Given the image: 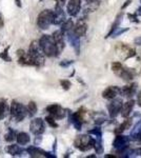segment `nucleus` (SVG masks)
<instances>
[{"instance_id":"obj_1","label":"nucleus","mask_w":141,"mask_h":158,"mask_svg":"<svg viewBox=\"0 0 141 158\" xmlns=\"http://www.w3.org/2000/svg\"><path fill=\"white\" fill-rule=\"evenodd\" d=\"M38 41H39V45L41 48V51L43 52L44 56H48V57H57L59 55L55 41H54L52 36H50V35H42V37Z\"/></svg>"},{"instance_id":"obj_2","label":"nucleus","mask_w":141,"mask_h":158,"mask_svg":"<svg viewBox=\"0 0 141 158\" xmlns=\"http://www.w3.org/2000/svg\"><path fill=\"white\" fill-rule=\"evenodd\" d=\"M32 58L34 67H42L44 64V54L41 51V48L39 45V41L34 40L30 45L29 52H27Z\"/></svg>"},{"instance_id":"obj_3","label":"nucleus","mask_w":141,"mask_h":158,"mask_svg":"<svg viewBox=\"0 0 141 158\" xmlns=\"http://www.w3.org/2000/svg\"><path fill=\"white\" fill-rule=\"evenodd\" d=\"M95 143V138L88 134L78 135L74 140V147L81 152H88L93 149Z\"/></svg>"},{"instance_id":"obj_4","label":"nucleus","mask_w":141,"mask_h":158,"mask_svg":"<svg viewBox=\"0 0 141 158\" xmlns=\"http://www.w3.org/2000/svg\"><path fill=\"white\" fill-rule=\"evenodd\" d=\"M10 114L13 118L16 119V121H22L27 116V106L16 100H13L10 106Z\"/></svg>"},{"instance_id":"obj_5","label":"nucleus","mask_w":141,"mask_h":158,"mask_svg":"<svg viewBox=\"0 0 141 158\" xmlns=\"http://www.w3.org/2000/svg\"><path fill=\"white\" fill-rule=\"evenodd\" d=\"M53 24V11L43 10L37 17V25L41 30H48Z\"/></svg>"},{"instance_id":"obj_6","label":"nucleus","mask_w":141,"mask_h":158,"mask_svg":"<svg viewBox=\"0 0 141 158\" xmlns=\"http://www.w3.org/2000/svg\"><path fill=\"white\" fill-rule=\"evenodd\" d=\"M122 104H123V101L120 98H116L112 99V101L107 104V110H109V114L111 118H115L120 114V111H121Z\"/></svg>"},{"instance_id":"obj_7","label":"nucleus","mask_w":141,"mask_h":158,"mask_svg":"<svg viewBox=\"0 0 141 158\" xmlns=\"http://www.w3.org/2000/svg\"><path fill=\"white\" fill-rule=\"evenodd\" d=\"M30 131L36 136H40L44 133L45 124L42 118H34L30 123Z\"/></svg>"},{"instance_id":"obj_8","label":"nucleus","mask_w":141,"mask_h":158,"mask_svg":"<svg viewBox=\"0 0 141 158\" xmlns=\"http://www.w3.org/2000/svg\"><path fill=\"white\" fill-rule=\"evenodd\" d=\"M47 112L55 119H62L66 116V110H64L59 104H50L47 108Z\"/></svg>"},{"instance_id":"obj_9","label":"nucleus","mask_w":141,"mask_h":158,"mask_svg":"<svg viewBox=\"0 0 141 158\" xmlns=\"http://www.w3.org/2000/svg\"><path fill=\"white\" fill-rule=\"evenodd\" d=\"M54 41H55V44H56V48H57V51H58V54H60L65 48V41H64V35L63 33L61 32L60 30L58 31H55L52 35Z\"/></svg>"},{"instance_id":"obj_10","label":"nucleus","mask_w":141,"mask_h":158,"mask_svg":"<svg viewBox=\"0 0 141 158\" xmlns=\"http://www.w3.org/2000/svg\"><path fill=\"white\" fill-rule=\"evenodd\" d=\"M130 140L131 138L129 136H124L122 134H117V136L115 137L114 139V142H113V147L117 150H121V149H124V148L129 147V143H130Z\"/></svg>"},{"instance_id":"obj_11","label":"nucleus","mask_w":141,"mask_h":158,"mask_svg":"<svg viewBox=\"0 0 141 158\" xmlns=\"http://www.w3.org/2000/svg\"><path fill=\"white\" fill-rule=\"evenodd\" d=\"M66 20L65 13L63 11L62 6H59L56 4L55 10L53 11V24L59 25Z\"/></svg>"},{"instance_id":"obj_12","label":"nucleus","mask_w":141,"mask_h":158,"mask_svg":"<svg viewBox=\"0 0 141 158\" xmlns=\"http://www.w3.org/2000/svg\"><path fill=\"white\" fill-rule=\"evenodd\" d=\"M81 10V0H68L66 11L68 14L72 17H75Z\"/></svg>"},{"instance_id":"obj_13","label":"nucleus","mask_w":141,"mask_h":158,"mask_svg":"<svg viewBox=\"0 0 141 158\" xmlns=\"http://www.w3.org/2000/svg\"><path fill=\"white\" fill-rule=\"evenodd\" d=\"M73 32H74V34L78 37L85 36L86 32H88V24H86L85 20H84L83 18L79 19L78 21H77V23L74 24Z\"/></svg>"},{"instance_id":"obj_14","label":"nucleus","mask_w":141,"mask_h":158,"mask_svg":"<svg viewBox=\"0 0 141 158\" xmlns=\"http://www.w3.org/2000/svg\"><path fill=\"white\" fill-rule=\"evenodd\" d=\"M120 94V88L116 85H112L106 88V90L102 92V97L104 99H107V100H112L115 97H117V95Z\"/></svg>"},{"instance_id":"obj_15","label":"nucleus","mask_w":141,"mask_h":158,"mask_svg":"<svg viewBox=\"0 0 141 158\" xmlns=\"http://www.w3.org/2000/svg\"><path fill=\"white\" fill-rule=\"evenodd\" d=\"M17 55H18V62L22 65H34L33 64L32 58L29 53L24 52L23 50H18L17 51Z\"/></svg>"},{"instance_id":"obj_16","label":"nucleus","mask_w":141,"mask_h":158,"mask_svg":"<svg viewBox=\"0 0 141 158\" xmlns=\"http://www.w3.org/2000/svg\"><path fill=\"white\" fill-rule=\"evenodd\" d=\"M27 152L30 154L31 157H56L55 155H50V153H47L42 150H40L37 147H30L27 149Z\"/></svg>"},{"instance_id":"obj_17","label":"nucleus","mask_w":141,"mask_h":158,"mask_svg":"<svg viewBox=\"0 0 141 158\" xmlns=\"http://www.w3.org/2000/svg\"><path fill=\"white\" fill-rule=\"evenodd\" d=\"M136 91H137V85L136 83H132L130 85H124L123 88H120V94L129 99L135 95Z\"/></svg>"},{"instance_id":"obj_18","label":"nucleus","mask_w":141,"mask_h":158,"mask_svg":"<svg viewBox=\"0 0 141 158\" xmlns=\"http://www.w3.org/2000/svg\"><path fill=\"white\" fill-rule=\"evenodd\" d=\"M135 106V100L133 99H129L126 102H124L122 104V108H121V111H120V114L123 118H127L130 116V114L132 113L133 109Z\"/></svg>"},{"instance_id":"obj_19","label":"nucleus","mask_w":141,"mask_h":158,"mask_svg":"<svg viewBox=\"0 0 141 158\" xmlns=\"http://www.w3.org/2000/svg\"><path fill=\"white\" fill-rule=\"evenodd\" d=\"M66 37H68V41L71 42L72 47H73L74 50H75L76 54L79 55V53H80V39H79V38L80 37L76 36V35L74 34V32L68 33V34L66 35Z\"/></svg>"},{"instance_id":"obj_20","label":"nucleus","mask_w":141,"mask_h":158,"mask_svg":"<svg viewBox=\"0 0 141 158\" xmlns=\"http://www.w3.org/2000/svg\"><path fill=\"white\" fill-rule=\"evenodd\" d=\"M130 138L134 141H141V120H139L134 126L132 132H131Z\"/></svg>"},{"instance_id":"obj_21","label":"nucleus","mask_w":141,"mask_h":158,"mask_svg":"<svg viewBox=\"0 0 141 158\" xmlns=\"http://www.w3.org/2000/svg\"><path fill=\"white\" fill-rule=\"evenodd\" d=\"M117 76H119L120 78H122L124 81H130L134 78V72L130 69H126V68H122V70L120 71L119 73L117 74Z\"/></svg>"},{"instance_id":"obj_22","label":"nucleus","mask_w":141,"mask_h":158,"mask_svg":"<svg viewBox=\"0 0 141 158\" xmlns=\"http://www.w3.org/2000/svg\"><path fill=\"white\" fill-rule=\"evenodd\" d=\"M16 140L17 143L20 144V146H25L31 141V137L30 135L25 132H19V133L16 134Z\"/></svg>"},{"instance_id":"obj_23","label":"nucleus","mask_w":141,"mask_h":158,"mask_svg":"<svg viewBox=\"0 0 141 158\" xmlns=\"http://www.w3.org/2000/svg\"><path fill=\"white\" fill-rule=\"evenodd\" d=\"M73 29H74V22H73V20H72V19H68V20H65L64 22H62V23H61L60 31L63 33V35H64V36H66L68 33L73 32Z\"/></svg>"},{"instance_id":"obj_24","label":"nucleus","mask_w":141,"mask_h":158,"mask_svg":"<svg viewBox=\"0 0 141 158\" xmlns=\"http://www.w3.org/2000/svg\"><path fill=\"white\" fill-rule=\"evenodd\" d=\"M23 151L24 150L20 146H17V144H11V146L6 148V152L12 156H20L23 153Z\"/></svg>"},{"instance_id":"obj_25","label":"nucleus","mask_w":141,"mask_h":158,"mask_svg":"<svg viewBox=\"0 0 141 158\" xmlns=\"http://www.w3.org/2000/svg\"><path fill=\"white\" fill-rule=\"evenodd\" d=\"M122 18H123V14H122V13H120V14L116 17V19H115L114 23L112 24L111 30H110V32L107 33V35H106V38L107 37H111V35L113 34V33H114L115 31H116L118 27H120V23L122 22Z\"/></svg>"},{"instance_id":"obj_26","label":"nucleus","mask_w":141,"mask_h":158,"mask_svg":"<svg viewBox=\"0 0 141 158\" xmlns=\"http://www.w3.org/2000/svg\"><path fill=\"white\" fill-rule=\"evenodd\" d=\"M100 6L99 0H93V1L86 2V6H84V13H92L96 11Z\"/></svg>"},{"instance_id":"obj_27","label":"nucleus","mask_w":141,"mask_h":158,"mask_svg":"<svg viewBox=\"0 0 141 158\" xmlns=\"http://www.w3.org/2000/svg\"><path fill=\"white\" fill-rule=\"evenodd\" d=\"M10 114V106L6 101H0V120Z\"/></svg>"},{"instance_id":"obj_28","label":"nucleus","mask_w":141,"mask_h":158,"mask_svg":"<svg viewBox=\"0 0 141 158\" xmlns=\"http://www.w3.org/2000/svg\"><path fill=\"white\" fill-rule=\"evenodd\" d=\"M131 124H132V119H131V118L125 119V120L122 122V123L120 124V126L118 127L116 130H115V133H116V134H121L123 131H125V130L131 128Z\"/></svg>"},{"instance_id":"obj_29","label":"nucleus","mask_w":141,"mask_h":158,"mask_svg":"<svg viewBox=\"0 0 141 158\" xmlns=\"http://www.w3.org/2000/svg\"><path fill=\"white\" fill-rule=\"evenodd\" d=\"M27 116L33 117L38 111L37 104H36L34 101H30L29 104L27 106Z\"/></svg>"},{"instance_id":"obj_30","label":"nucleus","mask_w":141,"mask_h":158,"mask_svg":"<svg viewBox=\"0 0 141 158\" xmlns=\"http://www.w3.org/2000/svg\"><path fill=\"white\" fill-rule=\"evenodd\" d=\"M16 132L14 131L13 129H9V132L6 134V136H4V139H6V141L7 142H12L14 141V140H16Z\"/></svg>"},{"instance_id":"obj_31","label":"nucleus","mask_w":141,"mask_h":158,"mask_svg":"<svg viewBox=\"0 0 141 158\" xmlns=\"http://www.w3.org/2000/svg\"><path fill=\"white\" fill-rule=\"evenodd\" d=\"M93 149H95L97 154H101L103 152V148H102V144H101V140H98V139H95V143H94V147Z\"/></svg>"},{"instance_id":"obj_32","label":"nucleus","mask_w":141,"mask_h":158,"mask_svg":"<svg viewBox=\"0 0 141 158\" xmlns=\"http://www.w3.org/2000/svg\"><path fill=\"white\" fill-rule=\"evenodd\" d=\"M89 134L91 135H94L98 140H101V137H102V132H101V129L100 128H95L91 131H89Z\"/></svg>"},{"instance_id":"obj_33","label":"nucleus","mask_w":141,"mask_h":158,"mask_svg":"<svg viewBox=\"0 0 141 158\" xmlns=\"http://www.w3.org/2000/svg\"><path fill=\"white\" fill-rule=\"evenodd\" d=\"M111 68H112V71H113V72H114V73L117 75V74L122 70L123 65H122L120 62H117V61H116V62H113V63H112V67H111Z\"/></svg>"},{"instance_id":"obj_34","label":"nucleus","mask_w":141,"mask_h":158,"mask_svg":"<svg viewBox=\"0 0 141 158\" xmlns=\"http://www.w3.org/2000/svg\"><path fill=\"white\" fill-rule=\"evenodd\" d=\"M45 121L48 122V124H50L52 128H58V123L56 122V119L54 118V117L52 116H48V117H45Z\"/></svg>"},{"instance_id":"obj_35","label":"nucleus","mask_w":141,"mask_h":158,"mask_svg":"<svg viewBox=\"0 0 141 158\" xmlns=\"http://www.w3.org/2000/svg\"><path fill=\"white\" fill-rule=\"evenodd\" d=\"M60 85H61V86L63 88V90H65V91L70 90L71 86H72L71 81H70V80H68V79H62V80H60Z\"/></svg>"},{"instance_id":"obj_36","label":"nucleus","mask_w":141,"mask_h":158,"mask_svg":"<svg viewBox=\"0 0 141 158\" xmlns=\"http://www.w3.org/2000/svg\"><path fill=\"white\" fill-rule=\"evenodd\" d=\"M10 47L9 48H6V50L3 51L2 53H0V58L1 59H3L4 61H7V62H10V61H12V58L10 57L9 55H7V51H9Z\"/></svg>"},{"instance_id":"obj_37","label":"nucleus","mask_w":141,"mask_h":158,"mask_svg":"<svg viewBox=\"0 0 141 158\" xmlns=\"http://www.w3.org/2000/svg\"><path fill=\"white\" fill-rule=\"evenodd\" d=\"M127 31H129V29H127V27H125V29H121V27H118V29L111 35V37H117V36H119L120 34H123V33L127 32Z\"/></svg>"},{"instance_id":"obj_38","label":"nucleus","mask_w":141,"mask_h":158,"mask_svg":"<svg viewBox=\"0 0 141 158\" xmlns=\"http://www.w3.org/2000/svg\"><path fill=\"white\" fill-rule=\"evenodd\" d=\"M129 16V18L132 20V21L134 22H139V20L137 19V13H135V14H129L127 15Z\"/></svg>"},{"instance_id":"obj_39","label":"nucleus","mask_w":141,"mask_h":158,"mask_svg":"<svg viewBox=\"0 0 141 158\" xmlns=\"http://www.w3.org/2000/svg\"><path fill=\"white\" fill-rule=\"evenodd\" d=\"M73 62H74L73 60H63L62 62H60V65L61 67H68V65H71Z\"/></svg>"},{"instance_id":"obj_40","label":"nucleus","mask_w":141,"mask_h":158,"mask_svg":"<svg viewBox=\"0 0 141 158\" xmlns=\"http://www.w3.org/2000/svg\"><path fill=\"white\" fill-rule=\"evenodd\" d=\"M55 1H56V4H57V6L63 7V6H64L65 2H66V0H55Z\"/></svg>"},{"instance_id":"obj_41","label":"nucleus","mask_w":141,"mask_h":158,"mask_svg":"<svg viewBox=\"0 0 141 158\" xmlns=\"http://www.w3.org/2000/svg\"><path fill=\"white\" fill-rule=\"evenodd\" d=\"M134 42L136 45H141V36H138L137 38H135Z\"/></svg>"},{"instance_id":"obj_42","label":"nucleus","mask_w":141,"mask_h":158,"mask_svg":"<svg viewBox=\"0 0 141 158\" xmlns=\"http://www.w3.org/2000/svg\"><path fill=\"white\" fill-rule=\"evenodd\" d=\"M137 102H138V106H141V91L138 93V95H137Z\"/></svg>"},{"instance_id":"obj_43","label":"nucleus","mask_w":141,"mask_h":158,"mask_svg":"<svg viewBox=\"0 0 141 158\" xmlns=\"http://www.w3.org/2000/svg\"><path fill=\"white\" fill-rule=\"evenodd\" d=\"M131 2H132V0H126V1H125V3L123 4V6H121V10H124L125 7H126L127 6H130V4H131Z\"/></svg>"},{"instance_id":"obj_44","label":"nucleus","mask_w":141,"mask_h":158,"mask_svg":"<svg viewBox=\"0 0 141 158\" xmlns=\"http://www.w3.org/2000/svg\"><path fill=\"white\" fill-rule=\"evenodd\" d=\"M133 152L136 153V155H141V148H139V149H137V150H133Z\"/></svg>"},{"instance_id":"obj_45","label":"nucleus","mask_w":141,"mask_h":158,"mask_svg":"<svg viewBox=\"0 0 141 158\" xmlns=\"http://www.w3.org/2000/svg\"><path fill=\"white\" fill-rule=\"evenodd\" d=\"M3 24H4V22H3V17L0 15V29H1L2 27H3Z\"/></svg>"},{"instance_id":"obj_46","label":"nucleus","mask_w":141,"mask_h":158,"mask_svg":"<svg viewBox=\"0 0 141 158\" xmlns=\"http://www.w3.org/2000/svg\"><path fill=\"white\" fill-rule=\"evenodd\" d=\"M15 2H16V4L19 7H21V2H20V0H15Z\"/></svg>"},{"instance_id":"obj_47","label":"nucleus","mask_w":141,"mask_h":158,"mask_svg":"<svg viewBox=\"0 0 141 158\" xmlns=\"http://www.w3.org/2000/svg\"><path fill=\"white\" fill-rule=\"evenodd\" d=\"M137 11H138V12H137V14H139V15H141V7H139V9H138V10H137Z\"/></svg>"},{"instance_id":"obj_48","label":"nucleus","mask_w":141,"mask_h":158,"mask_svg":"<svg viewBox=\"0 0 141 158\" xmlns=\"http://www.w3.org/2000/svg\"><path fill=\"white\" fill-rule=\"evenodd\" d=\"M86 2H89V1H93V0H85Z\"/></svg>"},{"instance_id":"obj_49","label":"nucleus","mask_w":141,"mask_h":158,"mask_svg":"<svg viewBox=\"0 0 141 158\" xmlns=\"http://www.w3.org/2000/svg\"><path fill=\"white\" fill-rule=\"evenodd\" d=\"M140 1H141V0H140Z\"/></svg>"}]
</instances>
